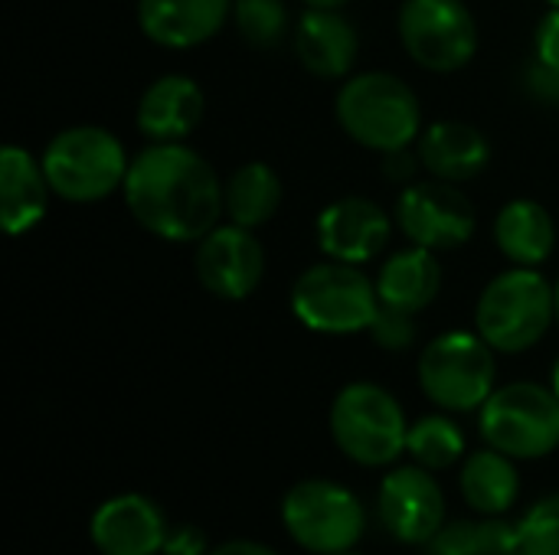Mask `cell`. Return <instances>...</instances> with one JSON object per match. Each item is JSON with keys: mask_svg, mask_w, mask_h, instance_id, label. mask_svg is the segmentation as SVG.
I'll return each instance as SVG.
<instances>
[{"mask_svg": "<svg viewBox=\"0 0 559 555\" xmlns=\"http://www.w3.org/2000/svg\"><path fill=\"white\" fill-rule=\"evenodd\" d=\"M547 3H550V7H557V10H559V0H547Z\"/></svg>", "mask_w": 559, "mask_h": 555, "instance_id": "74e56055", "label": "cell"}, {"mask_svg": "<svg viewBox=\"0 0 559 555\" xmlns=\"http://www.w3.org/2000/svg\"><path fill=\"white\" fill-rule=\"evenodd\" d=\"M49 180L43 160L26 147L7 144L0 150V222L7 236H23L36 229L49 209Z\"/></svg>", "mask_w": 559, "mask_h": 555, "instance_id": "ffe728a7", "label": "cell"}, {"mask_svg": "<svg viewBox=\"0 0 559 555\" xmlns=\"http://www.w3.org/2000/svg\"><path fill=\"white\" fill-rule=\"evenodd\" d=\"M193 272L203 291L219 301H246L265 278V249L255 229L219 222L210 229L193 252Z\"/></svg>", "mask_w": 559, "mask_h": 555, "instance_id": "4fadbf2b", "label": "cell"}, {"mask_svg": "<svg viewBox=\"0 0 559 555\" xmlns=\"http://www.w3.org/2000/svg\"><path fill=\"white\" fill-rule=\"evenodd\" d=\"M134 16L154 46L197 49L229 23L233 0H138Z\"/></svg>", "mask_w": 559, "mask_h": 555, "instance_id": "e0dca14e", "label": "cell"}, {"mask_svg": "<svg viewBox=\"0 0 559 555\" xmlns=\"http://www.w3.org/2000/svg\"><path fill=\"white\" fill-rule=\"evenodd\" d=\"M367 334L373 337V343L380 350H386V353H406L416 343V337H419L416 314L380 304V311H377V317H373V324H370Z\"/></svg>", "mask_w": 559, "mask_h": 555, "instance_id": "f1b7e54d", "label": "cell"}, {"mask_svg": "<svg viewBox=\"0 0 559 555\" xmlns=\"http://www.w3.org/2000/svg\"><path fill=\"white\" fill-rule=\"evenodd\" d=\"M203 88L183 72H167L141 92L134 124L151 144H180L203 121Z\"/></svg>", "mask_w": 559, "mask_h": 555, "instance_id": "2e32d148", "label": "cell"}, {"mask_svg": "<svg viewBox=\"0 0 559 555\" xmlns=\"http://www.w3.org/2000/svg\"><path fill=\"white\" fill-rule=\"evenodd\" d=\"M292 49L305 72L318 79H347L360 52V36L344 10L305 7L292 33Z\"/></svg>", "mask_w": 559, "mask_h": 555, "instance_id": "ac0fdd59", "label": "cell"}, {"mask_svg": "<svg viewBox=\"0 0 559 555\" xmlns=\"http://www.w3.org/2000/svg\"><path fill=\"white\" fill-rule=\"evenodd\" d=\"M282 527L305 553H354L367 530V510L350 487L328 478H308L282 497Z\"/></svg>", "mask_w": 559, "mask_h": 555, "instance_id": "9c48e42d", "label": "cell"}, {"mask_svg": "<svg viewBox=\"0 0 559 555\" xmlns=\"http://www.w3.org/2000/svg\"><path fill=\"white\" fill-rule=\"evenodd\" d=\"M396 29L406 56L436 75L465 69L478 52V23L465 0H403Z\"/></svg>", "mask_w": 559, "mask_h": 555, "instance_id": "30bf717a", "label": "cell"}, {"mask_svg": "<svg viewBox=\"0 0 559 555\" xmlns=\"http://www.w3.org/2000/svg\"><path fill=\"white\" fill-rule=\"evenodd\" d=\"M380 157H383V160H380V170H383V177H386L390 183H396V186L416 183V173H419V167H423L419 150L400 147V150H390V154H380Z\"/></svg>", "mask_w": 559, "mask_h": 555, "instance_id": "4dcf8cb0", "label": "cell"}, {"mask_svg": "<svg viewBox=\"0 0 559 555\" xmlns=\"http://www.w3.org/2000/svg\"><path fill=\"white\" fill-rule=\"evenodd\" d=\"M288 301L301 327L328 337L364 334L370 330L380 311L377 281L360 265H347L334 258L305 268L295 278Z\"/></svg>", "mask_w": 559, "mask_h": 555, "instance_id": "8992f818", "label": "cell"}, {"mask_svg": "<svg viewBox=\"0 0 559 555\" xmlns=\"http://www.w3.org/2000/svg\"><path fill=\"white\" fill-rule=\"evenodd\" d=\"M550 389L559 396V357L557 363H554V370H550Z\"/></svg>", "mask_w": 559, "mask_h": 555, "instance_id": "d590c367", "label": "cell"}, {"mask_svg": "<svg viewBox=\"0 0 559 555\" xmlns=\"http://www.w3.org/2000/svg\"><path fill=\"white\" fill-rule=\"evenodd\" d=\"M337 555H354V553H337Z\"/></svg>", "mask_w": 559, "mask_h": 555, "instance_id": "f35d334b", "label": "cell"}, {"mask_svg": "<svg viewBox=\"0 0 559 555\" xmlns=\"http://www.w3.org/2000/svg\"><path fill=\"white\" fill-rule=\"evenodd\" d=\"M233 23L255 49H272L288 33L285 0H233Z\"/></svg>", "mask_w": 559, "mask_h": 555, "instance_id": "4316f807", "label": "cell"}, {"mask_svg": "<svg viewBox=\"0 0 559 555\" xmlns=\"http://www.w3.org/2000/svg\"><path fill=\"white\" fill-rule=\"evenodd\" d=\"M210 540L200 527L193 523H183V527H170L167 533V543H164V553L160 555H210Z\"/></svg>", "mask_w": 559, "mask_h": 555, "instance_id": "d6a6232c", "label": "cell"}, {"mask_svg": "<svg viewBox=\"0 0 559 555\" xmlns=\"http://www.w3.org/2000/svg\"><path fill=\"white\" fill-rule=\"evenodd\" d=\"M393 222L396 219H390V213L377 200L341 196L318 213L314 239H318V249L324 252V258L347 262V265H367L386 249V242L393 236Z\"/></svg>", "mask_w": 559, "mask_h": 555, "instance_id": "5bb4252c", "label": "cell"}, {"mask_svg": "<svg viewBox=\"0 0 559 555\" xmlns=\"http://www.w3.org/2000/svg\"><path fill=\"white\" fill-rule=\"evenodd\" d=\"M423 167L445 183H468L491 164V141L465 121H436L416 141Z\"/></svg>", "mask_w": 559, "mask_h": 555, "instance_id": "d6986e66", "label": "cell"}, {"mask_svg": "<svg viewBox=\"0 0 559 555\" xmlns=\"http://www.w3.org/2000/svg\"><path fill=\"white\" fill-rule=\"evenodd\" d=\"M495 245L511 265L540 268L557 249V226L550 209L524 196L504 203L495 219Z\"/></svg>", "mask_w": 559, "mask_h": 555, "instance_id": "7402d4cb", "label": "cell"}, {"mask_svg": "<svg viewBox=\"0 0 559 555\" xmlns=\"http://www.w3.org/2000/svg\"><path fill=\"white\" fill-rule=\"evenodd\" d=\"M442 278L445 275L439 265V252L423 249V245H406L380 265L373 281H377L380 304L423 314L439 298Z\"/></svg>", "mask_w": 559, "mask_h": 555, "instance_id": "44dd1931", "label": "cell"}, {"mask_svg": "<svg viewBox=\"0 0 559 555\" xmlns=\"http://www.w3.org/2000/svg\"><path fill=\"white\" fill-rule=\"evenodd\" d=\"M478 432L514 461L547 458L559 448V396L531 379L498 386L478 409Z\"/></svg>", "mask_w": 559, "mask_h": 555, "instance_id": "ba28073f", "label": "cell"}, {"mask_svg": "<svg viewBox=\"0 0 559 555\" xmlns=\"http://www.w3.org/2000/svg\"><path fill=\"white\" fill-rule=\"evenodd\" d=\"M167 533L164 510L144 494L108 497L88 520V536L98 555H160Z\"/></svg>", "mask_w": 559, "mask_h": 555, "instance_id": "9a60e30c", "label": "cell"}, {"mask_svg": "<svg viewBox=\"0 0 559 555\" xmlns=\"http://www.w3.org/2000/svg\"><path fill=\"white\" fill-rule=\"evenodd\" d=\"M43 170L52 196L66 203H98L124 186L128 150L121 137L98 124H72L52 134L43 150Z\"/></svg>", "mask_w": 559, "mask_h": 555, "instance_id": "5b68a950", "label": "cell"}, {"mask_svg": "<svg viewBox=\"0 0 559 555\" xmlns=\"http://www.w3.org/2000/svg\"><path fill=\"white\" fill-rule=\"evenodd\" d=\"M462 500L481 517H504L521 497V474L514 458L498 448H481L465 455L459 471Z\"/></svg>", "mask_w": 559, "mask_h": 555, "instance_id": "603a6c76", "label": "cell"}, {"mask_svg": "<svg viewBox=\"0 0 559 555\" xmlns=\"http://www.w3.org/2000/svg\"><path fill=\"white\" fill-rule=\"evenodd\" d=\"M557 324V285L540 268L511 265L495 275L475 304V330L495 353H527Z\"/></svg>", "mask_w": 559, "mask_h": 555, "instance_id": "3957f363", "label": "cell"}, {"mask_svg": "<svg viewBox=\"0 0 559 555\" xmlns=\"http://www.w3.org/2000/svg\"><path fill=\"white\" fill-rule=\"evenodd\" d=\"M416 376L436 409L452 415L478 412L498 389V353L478 330H449L423 347Z\"/></svg>", "mask_w": 559, "mask_h": 555, "instance_id": "52a82bcc", "label": "cell"}, {"mask_svg": "<svg viewBox=\"0 0 559 555\" xmlns=\"http://www.w3.org/2000/svg\"><path fill=\"white\" fill-rule=\"evenodd\" d=\"M328 429L341 455L360 468H393L406 455V412L380 383H347L331 402Z\"/></svg>", "mask_w": 559, "mask_h": 555, "instance_id": "277c9868", "label": "cell"}, {"mask_svg": "<svg viewBox=\"0 0 559 555\" xmlns=\"http://www.w3.org/2000/svg\"><path fill=\"white\" fill-rule=\"evenodd\" d=\"M534 59L547 62L550 69H559V10L550 7L534 33Z\"/></svg>", "mask_w": 559, "mask_h": 555, "instance_id": "1f68e13d", "label": "cell"}, {"mask_svg": "<svg viewBox=\"0 0 559 555\" xmlns=\"http://www.w3.org/2000/svg\"><path fill=\"white\" fill-rule=\"evenodd\" d=\"M406 455L429 471H445V468L465 461V432L452 419V412L423 415L409 425Z\"/></svg>", "mask_w": 559, "mask_h": 555, "instance_id": "484cf974", "label": "cell"}, {"mask_svg": "<svg viewBox=\"0 0 559 555\" xmlns=\"http://www.w3.org/2000/svg\"><path fill=\"white\" fill-rule=\"evenodd\" d=\"M445 510L449 504L436 471L416 461L386 471L377 494V514L393 540L403 546H426L445 527Z\"/></svg>", "mask_w": 559, "mask_h": 555, "instance_id": "7c38bea8", "label": "cell"}, {"mask_svg": "<svg viewBox=\"0 0 559 555\" xmlns=\"http://www.w3.org/2000/svg\"><path fill=\"white\" fill-rule=\"evenodd\" d=\"M557 324H559V281H557Z\"/></svg>", "mask_w": 559, "mask_h": 555, "instance_id": "8d00e7d4", "label": "cell"}, {"mask_svg": "<svg viewBox=\"0 0 559 555\" xmlns=\"http://www.w3.org/2000/svg\"><path fill=\"white\" fill-rule=\"evenodd\" d=\"M396 229L409 245L432 252L462 249L475 236V206L472 200L445 180H416L400 190L393 206Z\"/></svg>", "mask_w": 559, "mask_h": 555, "instance_id": "8fae6325", "label": "cell"}, {"mask_svg": "<svg viewBox=\"0 0 559 555\" xmlns=\"http://www.w3.org/2000/svg\"><path fill=\"white\" fill-rule=\"evenodd\" d=\"M121 196L144 232L174 245H197L226 216L223 180L187 141L147 144L134 154Z\"/></svg>", "mask_w": 559, "mask_h": 555, "instance_id": "6da1fadb", "label": "cell"}, {"mask_svg": "<svg viewBox=\"0 0 559 555\" xmlns=\"http://www.w3.org/2000/svg\"><path fill=\"white\" fill-rule=\"evenodd\" d=\"M521 88L527 92V98H534L537 105H550L559 108V69H550L540 59H527L521 69Z\"/></svg>", "mask_w": 559, "mask_h": 555, "instance_id": "f546056e", "label": "cell"}, {"mask_svg": "<svg viewBox=\"0 0 559 555\" xmlns=\"http://www.w3.org/2000/svg\"><path fill=\"white\" fill-rule=\"evenodd\" d=\"M210 555H278L272 546L255 543V540H226L219 546H213Z\"/></svg>", "mask_w": 559, "mask_h": 555, "instance_id": "836d02e7", "label": "cell"}, {"mask_svg": "<svg viewBox=\"0 0 559 555\" xmlns=\"http://www.w3.org/2000/svg\"><path fill=\"white\" fill-rule=\"evenodd\" d=\"M285 186L275 167L265 160H249L223 180V213L229 222L259 229L282 209Z\"/></svg>", "mask_w": 559, "mask_h": 555, "instance_id": "cb8c5ba5", "label": "cell"}, {"mask_svg": "<svg viewBox=\"0 0 559 555\" xmlns=\"http://www.w3.org/2000/svg\"><path fill=\"white\" fill-rule=\"evenodd\" d=\"M518 523L508 517H465L445 520V527L426 543L429 555H511Z\"/></svg>", "mask_w": 559, "mask_h": 555, "instance_id": "d4e9b609", "label": "cell"}, {"mask_svg": "<svg viewBox=\"0 0 559 555\" xmlns=\"http://www.w3.org/2000/svg\"><path fill=\"white\" fill-rule=\"evenodd\" d=\"M334 114L341 131L373 154L413 147L423 134V101L416 88L383 69L347 75L337 88Z\"/></svg>", "mask_w": 559, "mask_h": 555, "instance_id": "7a4b0ae2", "label": "cell"}, {"mask_svg": "<svg viewBox=\"0 0 559 555\" xmlns=\"http://www.w3.org/2000/svg\"><path fill=\"white\" fill-rule=\"evenodd\" d=\"M511 555H559V494H547L518 520Z\"/></svg>", "mask_w": 559, "mask_h": 555, "instance_id": "83f0119b", "label": "cell"}, {"mask_svg": "<svg viewBox=\"0 0 559 555\" xmlns=\"http://www.w3.org/2000/svg\"><path fill=\"white\" fill-rule=\"evenodd\" d=\"M305 7H314V10H344L350 0H301Z\"/></svg>", "mask_w": 559, "mask_h": 555, "instance_id": "e575fe53", "label": "cell"}]
</instances>
